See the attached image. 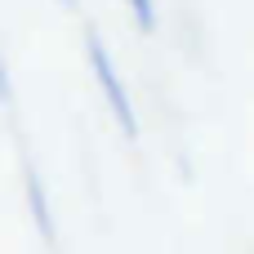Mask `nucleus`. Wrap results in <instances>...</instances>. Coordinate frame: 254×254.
<instances>
[{
  "label": "nucleus",
  "mask_w": 254,
  "mask_h": 254,
  "mask_svg": "<svg viewBox=\"0 0 254 254\" xmlns=\"http://www.w3.org/2000/svg\"><path fill=\"white\" fill-rule=\"evenodd\" d=\"M129 13H134V22H138L143 31L156 27V0H129Z\"/></svg>",
  "instance_id": "obj_3"
},
{
  "label": "nucleus",
  "mask_w": 254,
  "mask_h": 254,
  "mask_svg": "<svg viewBox=\"0 0 254 254\" xmlns=\"http://www.w3.org/2000/svg\"><path fill=\"white\" fill-rule=\"evenodd\" d=\"M85 49H89V67H94V76H98V89H103V98H107V107H112L116 125H121L125 134H138L134 103H129V94H125V85H121V76H116L112 54L103 49V40H98V36H85Z\"/></svg>",
  "instance_id": "obj_1"
},
{
  "label": "nucleus",
  "mask_w": 254,
  "mask_h": 254,
  "mask_svg": "<svg viewBox=\"0 0 254 254\" xmlns=\"http://www.w3.org/2000/svg\"><path fill=\"white\" fill-rule=\"evenodd\" d=\"M27 196H31V210H36V223H40V232L49 237V232H54V223H49V210H45V192H40V179H36V174H27Z\"/></svg>",
  "instance_id": "obj_2"
},
{
  "label": "nucleus",
  "mask_w": 254,
  "mask_h": 254,
  "mask_svg": "<svg viewBox=\"0 0 254 254\" xmlns=\"http://www.w3.org/2000/svg\"><path fill=\"white\" fill-rule=\"evenodd\" d=\"M0 98H9V63H4V54H0Z\"/></svg>",
  "instance_id": "obj_4"
}]
</instances>
